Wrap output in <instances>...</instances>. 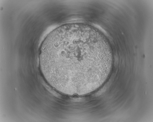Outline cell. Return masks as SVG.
<instances>
[{"label":"cell","instance_id":"cell-1","mask_svg":"<svg viewBox=\"0 0 153 122\" xmlns=\"http://www.w3.org/2000/svg\"><path fill=\"white\" fill-rule=\"evenodd\" d=\"M81 23L62 25L49 34L39 55L41 71L49 83L65 93L87 92L98 86L111 63L105 42Z\"/></svg>","mask_w":153,"mask_h":122}]
</instances>
